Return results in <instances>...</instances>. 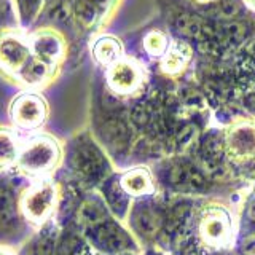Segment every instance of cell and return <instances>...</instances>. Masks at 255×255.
Instances as JSON below:
<instances>
[{"mask_svg": "<svg viewBox=\"0 0 255 255\" xmlns=\"http://www.w3.org/2000/svg\"><path fill=\"white\" fill-rule=\"evenodd\" d=\"M175 26H177L182 35L198 38L199 42L214 40L215 35V26L207 24V21H204L201 16L196 14H182L177 22H175Z\"/></svg>", "mask_w": 255, "mask_h": 255, "instance_id": "cell-12", "label": "cell"}, {"mask_svg": "<svg viewBox=\"0 0 255 255\" xmlns=\"http://www.w3.org/2000/svg\"><path fill=\"white\" fill-rule=\"evenodd\" d=\"M131 118L137 126H145L150 122L151 114H150V110H148V107L145 106V104H139V106L134 107Z\"/></svg>", "mask_w": 255, "mask_h": 255, "instance_id": "cell-28", "label": "cell"}, {"mask_svg": "<svg viewBox=\"0 0 255 255\" xmlns=\"http://www.w3.org/2000/svg\"><path fill=\"white\" fill-rule=\"evenodd\" d=\"M19 145L16 135L6 129V128H0V169L11 166L19 158Z\"/></svg>", "mask_w": 255, "mask_h": 255, "instance_id": "cell-15", "label": "cell"}, {"mask_svg": "<svg viewBox=\"0 0 255 255\" xmlns=\"http://www.w3.org/2000/svg\"><path fill=\"white\" fill-rule=\"evenodd\" d=\"M239 14V5L233 0H220L207 8V16L220 22H228L230 19L236 18Z\"/></svg>", "mask_w": 255, "mask_h": 255, "instance_id": "cell-23", "label": "cell"}, {"mask_svg": "<svg viewBox=\"0 0 255 255\" xmlns=\"http://www.w3.org/2000/svg\"><path fill=\"white\" fill-rule=\"evenodd\" d=\"M74 11L75 8L70 0H54V2L50 3V8H48V18L54 22H64L70 18Z\"/></svg>", "mask_w": 255, "mask_h": 255, "instance_id": "cell-24", "label": "cell"}, {"mask_svg": "<svg viewBox=\"0 0 255 255\" xmlns=\"http://www.w3.org/2000/svg\"><path fill=\"white\" fill-rule=\"evenodd\" d=\"M56 201V191L50 182H40L29 187L21 198V211L30 222H43L50 215Z\"/></svg>", "mask_w": 255, "mask_h": 255, "instance_id": "cell-2", "label": "cell"}, {"mask_svg": "<svg viewBox=\"0 0 255 255\" xmlns=\"http://www.w3.org/2000/svg\"><path fill=\"white\" fill-rule=\"evenodd\" d=\"M110 2L112 0H78V3L75 6V13L80 22L83 26L90 27L98 19V16L109 6Z\"/></svg>", "mask_w": 255, "mask_h": 255, "instance_id": "cell-19", "label": "cell"}, {"mask_svg": "<svg viewBox=\"0 0 255 255\" xmlns=\"http://www.w3.org/2000/svg\"><path fill=\"white\" fill-rule=\"evenodd\" d=\"M50 66H51V62L43 61L32 54L30 61L19 72V77L26 85H38L48 77V74H50Z\"/></svg>", "mask_w": 255, "mask_h": 255, "instance_id": "cell-17", "label": "cell"}, {"mask_svg": "<svg viewBox=\"0 0 255 255\" xmlns=\"http://www.w3.org/2000/svg\"><path fill=\"white\" fill-rule=\"evenodd\" d=\"M199 230H201V235L206 243L212 246L222 244L228 238L230 231V222L227 214L222 209H211L203 217Z\"/></svg>", "mask_w": 255, "mask_h": 255, "instance_id": "cell-6", "label": "cell"}, {"mask_svg": "<svg viewBox=\"0 0 255 255\" xmlns=\"http://www.w3.org/2000/svg\"><path fill=\"white\" fill-rule=\"evenodd\" d=\"M247 217L251 219V222L255 223V203H252V204L249 206V211H247Z\"/></svg>", "mask_w": 255, "mask_h": 255, "instance_id": "cell-31", "label": "cell"}, {"mask_svg": "<svg viewBox=\"0 0 255 255\" xmlns=\"http://www.w3.org/2000/svg\"><path fill=\"white\" fill-rule=\"evenodd\" d=\"M59 158V147L51 137H35L21 150L18 166L27 174L48 172Z\"/></svg>", "mask_w": 255, "mask_h": 255, "instance_id": "cell-1", "label": "cell"}, {"mask_svg": "<svg viewBox=\"0 0 255 255\" xmlns=\"http://www.w3.org/2000/svg\"><path fill=\"white\" fill-rule=\"evenodd\" d=\"M45 2H50L51 3V2H54V0H45Z\"/></svg>", "mask_w": 255, "mask_h": 255, "instance_id": "cell-33", "label": "cell"}, {"mask_svg": "<svg viewBox=\"0 0 255 255\" xmlns=\"http://www.w3.org/2000/svg\"><path fill=\"white\" fill-rule=\"evenodd\" d=\"M30 48H32V54L37 56V58L48 62H54L56 59L61 58V54L64 51V43L58 34L50 30H43L32 37Z\"/></svg>", "mask_w": 255, "mask_h": 255, "instance_id": "cell-8", "label": "cell"}, {"mask_svg": "<svg viewBox=\"0 0 255 255\" xmlns=\"http://www.w3.org/2000/svg\"><path fill=\"white\" fill-rule=\"evenodd\" d=\"M10 117L22 129H37L46 118V104L37 94L22 93L11 102Z\"/></svg>", "mask_w": 255, "mask_h": 255, "instance_id": "cell-4", "label": "cell"}, {"mask_svg": "<svg viewBox=\"0 0 255 255\" xmlns=\"http://www.w3.org/2000/svg\"><path fill=\"white\" fill-rule=\"evenodd\" d=\"M228 150L236 159H252L255 158V131L251 128H239L230 134Z\"/></svg>", "mask_w": 255, "mask_h": 255, "instance_id": "cell-11", "label": "cell"}, {"mask_svg": "<svg viewBox=\"0 0 255 255\" xmlns=\"http://www.w3.org/2000/svg\"><path fill=\"white\" fill-rule=\"evenodd\" d=\"M169 179L175 188L183 190V191H201L206 188L204 175L199 172L196 167L185 164V163L175 164L171 169Z\"/></svg>", "mask_w": 255, "mask_h": 255, "instance_id": "cell-9", "label": "cell"}, {"mask_svg": "<svg viewBox=\"0 0 255 255\" xmlns=\"http://www.w3.org/2000/svg\"><path fill=\"white\" fill-rule=\"evenodd\" d=\"M143 46H145L148 54L161 56L167 48L166 37L163 34H159V32H150V34L143 38Z\"/></svg>", "mask_w": 255, "mask_h": 255, "instance_id": "cell-25", "label": "cell"}, {"mask_svg": "<svg viewBox=\"0 0 255 255\" xmlns=\"http://www.w3.org/2000/svg\"><path fill=\"white\" fill-rule=\"evenodd\" d=\"M195 139H196V128L193 125H188L175 135V145L179 148H187L191 145V142Z\"/></svg>", "mask_w": 255, "mask_h": 255, "instance_id": "cell-27", "label": "cell"}, {"mask_svg": "<svg viewBox=\"0 0 255 255\" xmlns=\"http://www.w3.org/2000/svg\"><path fill=\"white\" fill-rule=\"evenodd\" d=\"M107 82L117 93H129L139 83V70L131 62L117 61L109 69Z\"/></svg>", "mask_w": 255, "mask_h": 255, "instance_id": "cell-7", "label": "cell"}, {"mask_svg": "<svg viewBox=\"0 0 255 255\" xmlns=\"http://www.w3.org/2000/svg\"><path fill=\"white\" fill-rule=\"evenodd\" d=\"M8 14H10V8H8L6 0H0V22H2Z\"/></svg>", "mask_w": 255, "mask_h": 255, "instance_id": "cell-30", "label": "cell"}, {"mask_svg": "<svg viewBox=\"0 0 255 255\" xmlns=\"http://www.w3.org/2000/svg\"><path fill=\"white\" fill-rule=\"evenodd\" d=\"M120 187L125 190V193L132 195V196H140V195H147L148 191H151V180L147 171L143 169H134L126 172L122 182H120Z\"/></svg>", "mask_w": 255, "mask_h": 255, "instance_id": "cell-14", "label": "cell"}, {"mask_svg": "<svg viewBox=\"0 0 255 255\" xmlns=\"http://www.w3.org/2000/svg\"><path fill=\"white\" fill-rule=\"evenodd\" d=\"M18 220L14 193L6 185H0V227L14 225Z\"/></svg>", "mask_w": 255, "mask_h": 255, "instance_id": "cell-20", "label": "cell"}, {"mask_svg": "<svg viewBox=\"0 0 255 255\" xmlns=\"http://www.w3.org/2000/svg\"><path fill=\"white\" fill-rule=\"evenodd\" d=\"M74 171L86 182H98L107 172V161L93 142L77 143L72 155Z\"/></svg>", "mask_w": 255, "mask_h": 255, "instance_id": "cell-3", "label": "cell"}, {"mask_svg": "<svg viewBox=\"0 0 255 255\" xmlns=\"http://www.w3.org/2000/svg\"><path fill=\"white\" fill-rule=\"evenodd\" d=\"M246 2H247V3H251V5H254V6H255V0H246Z\"/></svg>", "mask_w": 255, "mask_h": 255, "instance_id": "cell-32", "label": "cell"}, {"mask_svg": "<svg viewBox=\"0 0 255 255\" xmlns=\"http://www.w3.org/2000/svg\"><path fill=\"white\" fill-rule=\"evenodd\" d=\"M93 54L101 64H115L122 54V45L114 37H101L93 46Z\"/></svg>", "mask_w": 255, "mask_h": 255, "instance_id": "cell-16", "label": "cell"}, {"mask_svg": "<svg viewBox=\"0 0 255 255\" xmlns=\"http://www.w3.org/2000/svg\"><path fill=\"white\" fill-rule=\"evenodd\" d=\"M83 252L82 243L75 236H66L59 244L58 255H83Z\"/></svg>", "mask_w": 255, "mask_h": 255, "instance_id": "cell-26", "label": "cell"}, {"mask_svg": "<svg viewBox=\"0 0 255 255\" xmlns=\"http://www.w3.org/2000/svg\"><path fill=\"white\" fill-rule=\"evenodd\" d=\"M166 51V58L163 61V67L166 72L180 70L190 58V48L185 43H174Z\"/></svg>", "mask_w": 255, "mask_h": 255, "instance_id": "cell-22", "label": "cell"}, {"mask_svg": "<svg viewBox=\"0 0 255 255\" xmlns=\"http://www.w3.org/2000/svg\"><path fill=\"white\" fill-rule=\"evenodd\" d=\"M94 241L104 251L117 252L128 247L129 238H128L125 231L118 225H115V223L104 222L101 225H98V228L94 231Z\"/></svg>", "mask_w": 255, "mask_h": 255, "instance_id": "cell-10", "label": "cell"}, {"mask_svg": "<svg viewBox=\"0 0 255 255\" xmlns=\"http://www.w3.org/2000/svg\"><path fill=\"white\" fill-rule=\"evenodd\" d=\"M53 246H54L53 230L43 228L35 238H32L26 244L21 255H53Z\"/></svg>", "mask_w": 255, "mask_h": 255, "instance_id": "cell-21", "label": "cell"}, {"mask_svg": "<svg viewBox=\"0 0 255 255\" xmlns=\"http://www.w3.org/2000/svg\"><path fill=\"white\" fill-rule=\"evenodd\" d=\"M134 227L139 233L145 236H153L156 235L159 228L163 225V217L156 209L150 206H140L137 211L134 212Z\"/></svg>", "mask_w": 255, "mask_h": 255, "instance_id": "cell-13", "label": "cell"}, {"mask_svg": "<svg viewBox=\"0 0 255 255\" xmlns=\"http://www.w3.org/2000/svg\"><path fill=\"white\" fill-rule=\"evenodd\" d=\"M32 58V48L26 38L18 34L0 35V66L19 74Z\"/></svg>", "mask_w": 255, "mask_h": 255, "instance_id": "cell-5", "label": "cell"}, {"mask_svg": "<svg viewBox=\"0 0 255 255\" xmlns=\"http://www.w3.org/2000/svg\"><path fill=\"white\" fill-rule=\"evenodd\" d=\"M78 219L85 225H101V223L106 222L107 219V211L106 206H104L98 198H90L82 204L78 211Z\"/></svg>", "mask_w": 255, "mask_h": 255, "instance_id": "cell-18", "label": "cell"}, {"mask_svg": "<svg viewBox=\"0 0 255 255\" xmlns=\"http://www.w3.org/2000/svg\"><path fill=\"white\" fill-rule=\"evenodd\" d=\"M243 251H244L246 255H255V236L247 239V241L244 243Z\"/></svg>", "mask_w": 255, "mask_h": 255, "instance_id": "cell-29", "label": "cell"}]
</instances>
